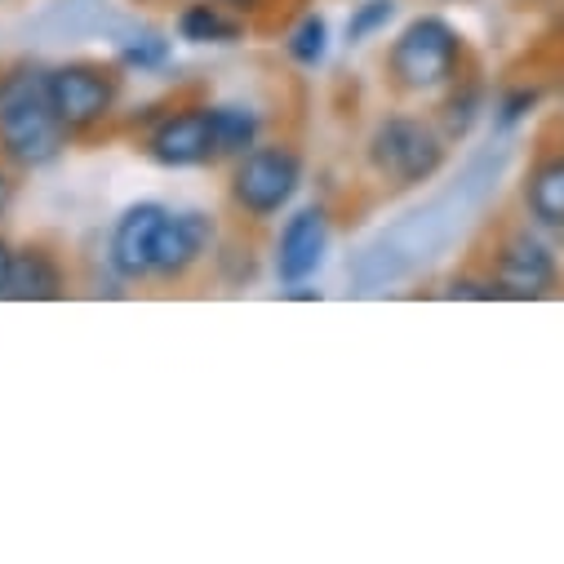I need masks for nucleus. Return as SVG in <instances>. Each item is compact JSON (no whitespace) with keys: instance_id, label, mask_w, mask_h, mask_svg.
Here are the masks:
<instances>
[{"instance_id":"nucleus-2","label":"nucleus","mask_w":564,"mask_h":564,"mask_svg":"<svg viewBox=\"0 0 564 564\" xmlns=\"http://www.w3.org/2000/svg\"><path fill=\"white\" fill-rule=\"evenodd\" d=\"M449 161H454L449 133L436 124L432 111L417 107H387L382 116H373L360 143V165L387 196L432 187L449 170Z\"/></svg>"},{"instance_id":"nucleus-13","label":"nucleus","mask_w":564,"mask_h":564,"mask_svg":"<svg viewBox=\"0 0 564 564\" xmlns=\"http://www.w3.org/2000/svg\"><path fill=\"white\" fill-rule=\"evenodd\" d=\"M174 41L192 50H236L253 36V28L231 14L223 0H178L174 6Z\"/></svg>"},{"instance_id":"nucleus-26","label":"nucleus","mask_w":564,"mask_h":564,"mask_svg":"<svg viewBox=\"0 0 564 564\" xmlns=\"http://www.w3.org/2000/svg\"><path fill=\"white\" fill-rule=\"evenodd\" d=\"M124 6H133V10H152V6H165V0H124Z\"/></svg>"},{"instance_id":"nucleus-21","label":"nucleus","mask_w":564,"mask_h":564,"mask_svg":"<svg viewBox=\"0 0 564 564\" xmlns=\"http://www.w3.org/2000/svg\"><path fill=\"white\" fill-rule=\"evenodd\" d=\"M441 299H454V303H502V290L494 285V275L480 262H471V267H463V271H454L445 280Z\"/></svg>"},{"instance_id":"nucleus-4","label":"nucleus","mask_w":564,"mask_h":564,"mask_svg":"<svg viewBox=\"0 0 564 564\" xmlns=\"http://www.w3.org/2000/svg\"><path fill=\"white\" fill-rule=\"evenodd\" d=\"M307 187V152L290 133H267L258 148L223 165V200L231 223L267 231L285 218Z\"/></svg>"},{"instance_id":"nucleus-8","label":"nucleus","mask_w":564,"mask_h":564,"mask_svg":"<svg viewBox=\"0 0 564 564\" xmlns=\"http://www.w3.org/2000/svg\"><path fill=\"white\" fill-rule=\"evenodd\" d=\"M334 231H338V218L329 200H303L280 218L267 245V271L275 285L294 290L316 280L334 253Z\"/></svg>"},{"instance_id":"nucleus-9","label":"nucleus","mask_w":564,"mask_h":564,"mask_svg":"<svg viewBox=\"0 0 564 564\" xmlns=\"http://www.w3.org/2000/svg\"><path fill=\"white\" fill-rule=\"evenodd\" d=\"M223 240V218L200 205H170L156 253H152V285L156 290H187L209 271V258Z\"/></svg>"},{"instance_id":"nucleus-22","label":"nucleus","mask_w":564,"mask_h":564,"mask_svg":"<svg viewBox=\"0 0 564 564\" xmlns=\"http://www.w3.org/2000/svg\"><path fill=\"white\" fill-rule=\"evenodd\" d=\"M223 6L231 10V14H240L253 32H271V28H280L294 10H303L307 0H223Z\"/></svg>"},{"instance_id":"nucleus-6","label":"nucleus","mask_w":564,"mask_h":564,"mask_svg":"<svg viewBox=\"0 0 564 564\" xmlns=\"http://www.w3.org/2000/svg\"><path fill=\"white\" fill-rule=\"evenodd\" d=\"M50 89L63 129L76 148H89L98 138H116L129 111V76L116 58L72 54L50 63Z\"/></svg>"},{"instance_id":"nucleus-27","label":"nucleus","mask_w":564,"mask_h":564,"mask_svg":"<svg viewBox=\"0 0 564 564\" xmlns=\"http://www.w3.org/2000/svg\"><path fill=\"white\" fill-rule=\"evenodd\" d=\"M6 6H10V0H0V10H6Z\"/></svg>"},{"instance_id":"nucleus-1","label":"nucleus","mask_w":564,"mask_h":564,"mask_svg":"<svg viewBox=\"0 0 564 564\" xmlns=\"http://www.w3.org/2000/svg\"><path fill=\"white\" fill-rule=\"evenodd\" d=\"M72 133L58 120L50 63L45 58H6L0 63V156L23 178L54 170L72 152Z\"/></svg>"},{"instance_id":"nucleus-11","label":"nucleus","mask_w":564,"mask_h":564,"mask_svg":"<svg viewBox=\"0 0 564 564\" xmlns=\"http://www.w3.org/2000/svg\"><path fill=\"white\" fill-rule=\"evenodd\" d=\"M516 214H524L533 227L564 240V133L538 138L516 187Z\"/></svg>"},{"instance_id":"nucleus-28","label":"nucleus","mask_w":564,"mask_h":564,"mask_svg":"<svg viewBox=\"0 0 564 564\" xmlns=\"http://www.w3.org/2000/svg\"><path fill=\"white\" fill-rule=\"evenodd\" d=\"M436 6H449V0H436Z\"/></svg>"},{"instance_id":"nucleus-5","label":"nucleus","mask_w":564,"mask_h":564,"mask_svg":"<svg viewBox=\"0 0 564 564\" xmlns=\"http://www.w3.org/2000/svg\"><path fill=\"white\" fill-rule=\"evenodd\" d=\"M120 138H129L133 152L165 174L218 170L214 161V129H209V98L200 89H183L170 98L148 102L143 111H124Z\"/></svg>"},{"instance_id":"nucleus-15","label":"nucleus","mask_w":564,"mask_h":564,"mask_svg":"<svg viewBox=\"0 0 564 564\" xmlns=\"http://www.w3.org/2000/svg\"><path fill=\"white\" fill-rule=\"evenodd\" d=\"M209 129H214V161L223 170L262 143L271 133V116L249 98H209Z\"/></svg>"},{"instance_id":"nucleus-7","label":"nucleus","mask_w":564,"mask_h":564,"mask_svg":"<svg viewBox=\"0 0 564 564\" xmlns=\"http://www.w3.org/2000/svg\"><path fill=\"white\" fill-rule=\"evenodd\" d=\"M476 262L494 275L502 303H546L564 294V253L555 236L533 227L524 214L494 223Z\"/></svg>"},{"instance_id":"nucleus-19","label":"nucleus","mask_w":564,"mask_h":564,"mask_svg":"<svg viewBox=\"0 0 564 564\" xmlns=\"http://www.w3.org/2000/svg\"><path fill=\"white\" fill-rule=\"evenodd\" d=\"M546 89L538 80H516V85H502L494 89V102H489V124L494 133H516L520 124L533 120V111L542 107Z\"/></svg>"},{"instance_id":"nucleus-14","label":"nucleus","mask_w":564,"mask_h":564,"mask_svg":"<svg viewBox=\"0 0 564 564\" xmlns=\"http://www.w3.org/2000/svg\"><path fill=\"white\" fill-rule=\"evenodd\" d=\"M489 102H494V85L480 72V63H471L445 94L432 98V116L449 133V143L458 148V143H467V138L489 120Z\"/></svg>"},{"instance_id":"nucleus-10","label":"nucleus","mask_w":564,"mask_h":564,"mask_svg":"<svg viewBox=\"0 0 564 564\" xmlns=\"http://www.w3.org/2000/svg\"><path fill=\"white\" fill-rule=\"evenodd\" d=\"M165 214H170L165 200H129L111 218L107 240H102V271L116 275L124 290L152 285V253H156Z\"/></svg>"},{"instance_id":"nucleus-20","label":"nucleus","mask_w":564,"mask_h":564,"mask_svg":"<svg viewBox=\"0 0 564 564\" xmlns=\"http://www.w3.org/2000/svg\"><path fill=\"white\" fill-rule=\"evenodd\" d=\"M400 19V0H351V10H347V23H343V41L351 50L387 36Z\"/></svg>"},{"instance_id":"nucleus-23","label":"nucleus","mask_w":564,"mask_h":564,"mask_svg":"<svg viewBox=\"0 0 564 564\" xmlns=\"http://www.w3.org/2000/svg\"><path fill=\"white\" fill-rule=\"evenodd\" d=\"M19 192H23V174L0 156V223H6L10 214H14V205H19Z\"/></svg>"},{"instance_id":"nucleus-18","label":"nucleus","mask_w":564,"mask_h":564,"mask_svg":"<svg viewBox=\"0 0 564 564\" xmlns=\"http://www.w3.org/2000/svg\"><path fill=\"white\" fill-rule=\"evenodd\" d=\"M111 58L124 67V76H161L174 63V32L152 28V23H138V28L116 36Z\"/></svg>"},{"instance_id":"nucleus-24","label":"nucleus","mask_w":564,"mask_h":564,"mask_svg":"<svg viewBox=\"0 0 564 564\" xmlns=\"http://www.w3.org/2000/svg\"><path fill=\"white\" fill-rule=\"evenodd\" d=\"M14 258H19V240L6 236L0 227V303H10V285H14Z\"/></svg>"},{"instance_id":"nucleus-16","label":"nucleus","mask_w":564,"mask_h":564,"mask_svg":"<svg viewBox=\"0 0 564 564\" xmlns=\"http://www.w3.org/2000/svg\"><path fill=\"white\" fill-rule=\"evenodd\" d=\"M262 271L267 267H262V240H258V231L253 227H240V223L223 227V240H218V249L209 258V271H205V275H214V285L227 290V294H240V290L258 285Z\"/></svg>"},{"instance_id":"nucleus-25","label":"nucleus","mask_w":564,"mask_h":564,"mask_svg":"<svg viewBox=\"0 0 564 564\" xmlns=\"http://www.w3.org/2000/svg\"><path fill=\"white\" fill-rule=\"evenodd\" d=\"M280 294H285L290 303H321L325 299V290H312V280L307 285H294V290H280Z\"/></svg>"},{"instance_id":"nucleus-3","label":"nucleus","mask_w":564,"mask_h":564,"mask_svg":"<svg viewBox=\"0 0 564 564\" xmlns=\"http://www.w3.org/2000/svg\"><path fill=\"white\" fill-rule=\"evenodd\" d=\"M471 63H476V50L467 32L436 10H422L391 32L382 50V85L404 102H432Z\"/></svg>"},{"instance_id":"nucleus-17","label":"nucleus","mask_w":564,"mask_h":564,"mask_svg":"<svg viewBox=\"0 0 564 564\" xmlns=\"http://www.w3.org/2000/svg\"><path fill=\"white\" fill-rule=\"evenodd\" d=\"M280 50H285L294 72H321L334 54V23L329 14L303 6L285 19V36H280Z\"/></svg>"},{"instance_id":"nucleus-12","label":"nucleus","mask_w":564,"mask_h":564,"mask_svg":"<svg viewBox=\"0 0 564 564\" xmlns=\"http://www.w3.org/2000/svg\"><path fill=\"white\" fill-rule=\"evenodd\" d=\"M76 294V271L54 236H32L19 245L10 303H67Z\"/></svg>"}]
</instances>
